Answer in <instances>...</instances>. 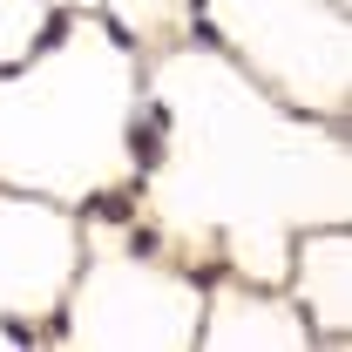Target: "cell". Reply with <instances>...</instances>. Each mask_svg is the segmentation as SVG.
Segmentation results:
<instances>
[{
    "label": "cell",
    "instance_id": "6da1fadb",
    "mask_svg": "<svg viewBox=\"0 0 352 352\" xmlns=\"http://www.w3.org/2000/svg\"><path fill=\"white\" fill-rule=\"evenodd\" d=\"M129 156H135V170H156V163H163V129H156V122H135L129 129Z\"/></svg>",
    "mask_w": 352,
    "mask_h": 352
},
{
    "label": "cell",
    "instance_id": "7a4b0ae2",
    "mask_svg": "<svg viewBox=\"0 0 352 352\" xmlns=\"http://www.w3.org/2000/svg\"><path fill=\"white\" fill-rule=\"evenodd\" d=\"M88 217H102V223H129V217H135V197H129V190H102V197L88 204Z\"/></svg>",
    "mask_w": 352,
    "mask_h": 352
},
{
    "label": "cell",
    "instance_id": "3957f363",
    "mask_svg": "<svg viewBox=\"0 0 352 352\" xmlns=\"http://www.w3.org/2000/svg\"><path fill=\"white\" fill-rule=\"evenodd\" d=\"M156 244H163L156 230H135V237H129V251H135V258H156Z\"/></svg>",
    "mask_w": 352,
    "mask_h": 352
}]
</instances>
